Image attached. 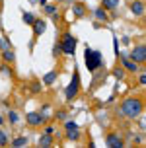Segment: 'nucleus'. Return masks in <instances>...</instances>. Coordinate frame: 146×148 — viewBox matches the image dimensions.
I'll return each instance as SVG.
<instances>
[{"label":"nucleus","mask_w":146,"mask_h":148,"mask_svg":"<svg viewBox=\"0 0 146 148\" xmlns=\"http://www.w3.org/2000/svg\"><path fill=\"white\" fill-rule=\"evenodd\" d=\"M144 109V103L140 97H127L121 103V115L127 119H136Z\"/></svg>","instance_id":"obj_1"},{"label":"nucleus","mask_w":146,"mask_h":148,"mask_svg":"<svg viewBox=\"0 0 146 148\" xmlns=\"http://www.w3.org/2000/svg\"><path fill=\"white\" fill-rule=\"evenodd\" d=\"M84 60H86V68L90 70V72H95L97 68L101 66L103 62V57L99 51H94V49H90V47H86V53H84Z\"/></svg>","instance_id":"obj_2"},{"label":"nucleus","mask_w":146,"mask_h":148,"mask_svg":"<svg viewBox=\"0 0 146 148\" xmlns=\"http://www.w3.org/2000/svg\"><path fill=\"white\" fill-rule=\"evenodd\" d=\"M78 90H80V74H78V70H74L72 80H70V84L66 86V92H64L66 99H68V101H72L74 97L78 96Z\"/></svg>","instance_id":"obj_3"},{"label":"nucleus","mask_w":146,"mask_h":148,"mask_svg":"<svg viewBox=\"0 0 146 148\" xmlns=\"http://www.w3.org/2000/svg\"><path fill=\"white\" fill-rule=\"evenodd\" d=\"M60 49H62V53H64V55H74V51H76V37H72L68 31H66L64 35H62Z\"/></svg>","instance_id":"obj_4"},{"label":"nucleus","mask_w":146,"mask_h":148,"mask_svg":"<svg viewBox=\"0 0 146 148\" xmlns=\"http://www.w3.org/2000/svg\"><path fill=\"white\" fill-rule=\"evenodd\" d=\"M25 121H27V125L31 127H41L47 121V115H41V113H37V111H31L25 115Z\"/></svg>","instance_id":"obj_5"},{"label":"nucleus","mask_w":146,"mask_h":148,"mask_svg":"<svg viewBox=\"0 0 146 148\" xmlns=\"http://www.w3.org/2000/svg\"><path fill=\"white\" fill-rule=\"evenodd\" d=\"M129 59H132L134 62H138V64L146 62V47H144V45H136V47L132 49V53H131Z\"/></svg>","instance_id":"obj_6"},{"label":"nucleus","mask_w":146,"mask_h":148,"mask_svg":"<svg viewBox=\"0 0 146 148\" xmlns=\"http://www.w3.org/2000/svg\"><path fill=\"white\" fill-rule=\"evenodd\" d=\"M117 57H121V62H123V68L125 70H129V72H138V62H134L132 59H129L127 55H123V53H119Z\"/></svg>","instance_id":"obj_7"},{"label":"nucleus","mask_w":146,"mask_h":148,"mask_svg":"<svg viewBox=\"0 0 146 148\" xmlns=\"http://www.w3.org/2000/svg\"><path fill=\"white\" fill-rule=\"evenodd\" d=\"M105 144H107V146H111V148H121V146H123V140H121V136H119V134L111 133V134H107Z\"/></svg>","instance_id":"obj_8"},{"label":"nucleus","mask_w":146,"mask_h":148,"mask_svg":"<svg viewBox=\"0 0 146 148\" xmlns=\"http://www.w3.org/2000/svg\"><path fill=\"white\" fill-rule=\"evenodd\" d=\"M45 29H47V22H43V20H35V22H33V35L35 37L43 35Z\"/></svg>","instance_id":"obj_9"},{"label":"nucleus","mask_w":146,"mask_h":148,"mask_svg":"<svg viewBox=\"0 0 146 148\" xmlns=\"http://www.w3.org/2000/svg\"><path fill=\"white\" fill-rule=\"evenodd\" d=\"M131 12H132L134 16H142V14H144V4H142L140 0L132 2V4H131Z\"/></svg>","instance_id":"obj_10"},{"label":"nucleus","mask_w":146,"mask_h":148,"mask_svg":"<svg viewBox=\"0 0 146 148\" xmlns=\"http://www.w3.org/2000/svg\"><path fill=\"white\" fill-rule=\"evenodd\" d=\"M95 18H97V20H99V22H109V16H107V10H105V8H95Z\"/></svg>","instance_id":"obj_11"},{"label":"nucleus","mask_w":146,"mask_h":148,"mask_svg":"<svg viewBox=\"0 0 146 148\" xmlns=\"http://www.w3.org/2000/svg\"><path fill=\"white\" fill-rule=\"evenodd\" d=\"M53 144V134H41L39 136V146H43V148H47V146H51Z\"/></svg>","instance_id":"obj_12"},{"label":"nucleus","mask_w":146,"mask_h":148,"mask_svg":"<svg viewBox=\"0 0 146 148\" xmlns=\"http://www.w3.org/2000/svg\"><path fill=\"white\" fill-rule=\"evenodd\" d=\"M117 6H119V0H103L101 2V8L105 10H115Z\"/></svg>","instance_id":"obj_13"},{"label":"nucleus","mask_w":146,"mask_h":148,"mask_svg":"<svg viewBox=\"0 0 146 148\" xmlns=\"http://www.w3.org/2000/svg\"><path fill=\"white\" fill-rule=\"evenodd\" d=\"M55 80H57V70H53V72H49V74L43 76V84H53Z\"/></svg>","instance_id":"obj_14"},{"label":"nucleus","mask_w":146,"mask_h":148,"mask_svg":"<svg viewBox=\"0 0 146 148\" xmlns=\"http://www.w3.org/2000/svg\"><path fill=\"white\" fill-rule=\"evenodd\" d=\"M25 144H27V138H25V136H18V138H14V140H12V146H16V148L25 146Z\"/></svg>","instance_id":"obj_15"},{"label":"nucleus","mask_w":146,"mask_h":148,"mask_svg":"<svg viewBox=\"0 0 146 148\" xmlns=\"http://www.w3.org/2000/svg\"><path fill=\"white\" fill-rule=\"evenodd\" d=\"M14 59H16L14 51H12V49H4V60H6V62H14Z\"/></svg>","instance_id":"obj_16"},{"label":"nucleus","mask_w":146,"mask_h":148,"mask_svg":"<svg viewBox=\"0 0 146 148\" xmlns=\"http://www.w3.org/2000/svg\"><path fill=\"white\" fill-rule=\"evenodd\" d=\"M72 12H74V16H76V18H80V16H84V12H86V10H84V6H82V4H74V6H72Z\"/></svg>","instance_id":"obj_17"},{"label":"nucleus","mask_w":146,"mask_h":148,"mask_svg":"<svg viewBox=\"0 0 146 148\" xmlns=\"http://www.w3.org/2000/svg\"><path fill=\"white\" fill-rule=\"evenodd\" d=\"M66 136L70 140H78L80 138V133H78V129H70V131H66Z\"/></svg>","instance_id":"obj_18"},{"label":"nucleus","mask_w":146,"mask_h":148,"mask_svg":"<svg viewBox=\"0 0 146 148\" xmlns=\"http://www.w3.org/2000/svg\"><path fill=\"white\" fill-rule=\"evenodd\" d=\"M35 22V16L29 14V12H23V23H27V25H33Z\"/></svg>","instance_id":"obj_19"},{"label":"nucleus","mask_w":146,"mask_h":148,"mask_svg":"<svg viewBox=\"0 0 146 148\" xmlns=\"http://www.w3.org/2000/svg\"><path fill=\"white\" fill-rule=\"evenodd\" d=\"M45 12H47L49 16L57 14V6H53V4H45Z\"/></svg>","instance_id":"obj_20"},{"label":"nucleus","mask_w":146,"mask_h":148,"mask_svg":"<svg viewBox=\"0 0 146 148\" xmlns=\"http://www.w3.org/2000/svg\"><path fill=\"white\" fill-rule=\"evenodd\" d=\"M64 129H66V131H70V129H78V125H76L74 121H66V123H64Z\"/></svg>","instance_id":"obj_21"},{"label":"nucleus","mask_w":146,"mask_h":148,"mask_svg":"<svg viewBox=\"0 0 146 148\" xmlns=\"http://www.w3.org/2000/svg\"><path fill=\"white\" fill-rule=\"evenodd\" d=\"M6 144H8V136L0 131V146H6Z\"/></svg>","instance_id":"obj_22"},{"label":"nucleus","mask_w":146,"mask_h":148,"mask_svg":"<svg viewBox=\"0 0 146 148\" xmlns=\"http://www.w3.org/2000/svg\"><path fill=\"white\" fill-rule=\"evenodd\" d=\"M10 123H18V113H16V111H10Z\"/></svg>","instance_id":"obj_23"},{"label":"nucleus","mask_w":146,"mask_h":148,"mask_svg":"<svg viewBox=\"0 0 146 148\" xmlns=\"http://www.w3.org/2000/svg\"><path fill=\"white\" fill-rule=\"evenodd\" d=\"M31 90H33V92H41V84H39V82H33V86H31Z\"/></svg>","instance_id":"obj_24"},{"label":"nucleus","mask_w":146,"mask_h":148,"mask_svg":"<svg viewBox=\"0 0 146 148\" xmlns=\"http://www.w3.org/2000/svg\"><path fill=\"white\" fill-rule=\"evenodd\" d=\"M62 53V49H60V45H55V49H53V55L57 57V55H60Z\"/></svg>","instance_id":"obj_25"},{"label":"nucleus","mask_w":146,"mask_h":148,"mask_svg":"<svg viewBox=\"0 0 146 148\" xmlns=\"http://www.w3.org/2000/svg\"><path fill=\"white\" fill-rule=\"evenodd\" d=\"M0 70H2L4 74H12V70L8 68V64H2V66H0Z\"/></svg>","instance_id":"obj_26"},{"label":"nucleus","mask_w":146,"mask_h":148,"mask_svg":"<svg viewBox=\"0 0 146 148\" xmlns=\"http://www.w3.org/2000/svg\"><path fill=\"white\" fill-rule=\"evenodd\" d=\"M45 133H47V134H53V133H55V127H51V125L45 127Z\"/></svg>","instance_id":"obj_27"},{"label":"nucleus","mask_w":146,"mask_h":148,"mask_svg":"<svg viewBox=\"0 0 146 148\" xmlns=\"http://www.w3.org/2000/svg\"><path fill=\"white\" fill-rule=\"evenodd\" d=\"M123 70H121V68H117V70H115V76H117V78H119V80H121V78H123Z\"/></svg>","instance_id":"obj_28"},{"label":"nucleus","mask_w":146,"mask_h":148,"mask_svg":"<svg viewBox=\"0 0 146 148\" xmlns=\"http://www.w3.org/2000/svg\"><path fill=\"white\" fill-rule=\"evenodd\" d=\"M113 47H115V55H119V43H117V37L113 39Z\"/></svg>","instance_id":"obj_29"},{"label":"nucleus","mask_w":146,"mask_h":148,"mask_svg":"<svg viewBox=\"0 0 146 148\" xmlns=\"http://www.w3.org/2000/svg\"><path fill=\"white\" fill-rule=\"evenodd\" d=\"M138 82H140V86H144V84H146V76H144V74H140Z\"/></svg>","instance_id":"obj_30"},{"label":"nucleus","mask_w":146,"mask_h":148,"mask_svg":"<svg viewBox=\"0 0 146 148\" xmlns=\"http://www.w3.org/2000/svg\"><path fill=\"white\" fill-rule=\"evenodd\" d=\"M64 117H66L64 111H57V119H64Z\"/></svg>","instance_id":"obj_31"},{"label":"nucleus","mask_w":146,"mask_h":148,"mask_svg":"<svg viewBox=\"0 0 146 148\" xmlns=\"http://www.w3.org/2000/svg\"><path fill=\"white\" fill-rule=\"evenodd\" d=\"M2 123H4V117H2V115H0V125H2Z\"/></svg>","instance_id":"obj_32"},{"label":"nucleus","mask_w":146,"mask_h":148,"mask_svg":"<svg viewBox=\"0 0 146 148\" xmlns=\"http://www.w3.org/2000/svg\"><path fill=\"white\" fill-rule=\"evenodd\" d=\"M39 2H41V4H43V6H45V4H47V0H39Z\"/></svg>","instance_id":"obj_33"}]
</instances>
